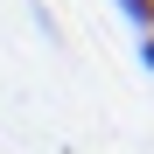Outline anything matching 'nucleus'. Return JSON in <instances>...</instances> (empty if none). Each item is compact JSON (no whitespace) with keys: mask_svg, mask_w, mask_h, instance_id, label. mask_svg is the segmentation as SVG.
I'll return each instance as SVG.
<instances>
[{"mask_svg":"<svg viewBox=\"0 0 154 154\" xmlns=\"http://www.w3.org/2000/svg\"><path fill=\"white\" fill-rule=\"evenodd\" d=\"M119 7H126V21H133L140 35H154V0H119Z\"/></svg>","mask_w":154,"mask_h":154,"instance_id":"nucleus-1","label":"nucleus"},{"mask_svg":"<svg viewBox=\"0 0 154 154\" xmlns=\"http://www.w3.org/2000/svg\"><path fill=\"white\" fill-rule=\"evenodd\" d=\"M140 63H147V70H154V35H140Z\"/></svg>","mask_w":154,"mask_h":154,"instance_id":"nucleus-2","label":"nucleus"}]
</instances>
